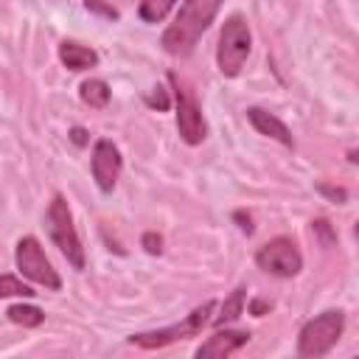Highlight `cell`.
I'll return each mask as SVG.
<instances>
[{"mask_svg":"<svg viewBox=\"0 0 359 359\" xmlns=\"http://www.w3.org/2000/svg\"><path fill=\"white\" fill-rule=\"evenodd\" d=\"M222 3L224 0H182L174 22L160 36L163 50L171 53V56H188L196 48L199 36L210 28Z\"/></svg>","mask_w":359,"mask_h":359,"instance_id":"1","label":"cell"},{"mask_svg":"<svg viewBox=\"0 0 359 359\" xmlns=\"http://www.w3.org/2000/svg\"><path fill=\"white\" fill-rule=\"evenodd\" d=\"M45 230L50 236V241L59 247V252L67 258V264L73 269H84L87 258H84V247H81V238H79V230L73 224V213H70V205L62 194H53V199L48 202V210H45Z\"/></svg>","mask_w":359,"mask_h":359,"instance_id":"2","label":"cell"},{"mask_svg":"<svg viewBox=\"0 0 359 359\" xmlns=\"http://www.w3.org/2000/svg\"><path fill=\"white\" fill-rule=\"evenodd\" d=\"M250 48H252V34L247 20L241 14H230L219 31V45H216L219 73L227 79H236L250 56Z\"/></svg>","mask_w":359,"mask_h":359,"instance_id":"3","label":"cell"},{"mask_svg":"<svg viewBox=\"0 0 359 359\" xmlns=\"http://www.w3.org/2000/svg\"><path fill=\"white\" fill-rule=\"evenodd\" d=\"M213 309H216V300H205L202 306H196L191 314H185V317H182L180 323H174V325L132 334V337H129V345H137V348L154 351V348H165V345H171V342H180V339L196 337V334L210 323Z\"/></svg>","mask_w":359,"mask_h":359,"instance_id":"4","label":"cell"},{"mask_svg":"<svg viewBox=\"0 0 359 359\" xmlns=\"http://www.w3.org/2000/svg\"><path fill=\"white\" fill-rule=\"evenodd\" d=\"M342 328H345V314L339 309H328V311L311 317L297 334V353L300 356H325L342 337Z\"/></svg>","mask_w":359,"mask_h":359,"instance_id":"5","label":"cell"},{"mask_svg":"<svg viewBox=\"0 0 359 359\" xmlns=\"http://www.w3.org/2000/svg\"><path fill=\"white\" fill-rule=\"evenodd\" d=\"M168 84L174 90V104H177V132L188 146H199L205 140V135H208V123H205L202 107L196 104L191 87L177 73H168Z\"/></svg>","mask_w":359,"mask_h":359,"instance_id":"6","label":"cell"},{"mask_svg":"<svg viewBox=\"0 0 359 359\" xmlns=\"http://www.w3.org/2000/svg\"><path fill=\"white\" fill-rule=\"evenodd\" d=\"M14 261H17V269L22 272V278L45 286V289H62V278L56 275V269L50 266L42 244L36 236H22L17 241V250H14Z\"/></svg>","mask_w":359,"mask_h":359,"instance_id":"7","label":"cell"},{"mask_svg":"<svg viewBox=\"0 0 359 359\" xmlns=\"http://www.w3.org/2000/svg\"><path fill=\"white\" fill-rule=\"evenodd\" d=\"M255 264L258 269L278 275V278H294L303 269V255L297 250V244L289 236H278L272 241H266L258 252H255Z\"/></svg>","mask_w":359,"mask_h":359,"instance_id":"8","label":"cell"},{"mask_svg":"<svg viewBox=\"0 0 359 359\" xmlns=\"http://www.w3.org/2000/svg\"><path fill=\"white\" fill-rule=\"evenodd\" d=\"M90 165H93V180H95L98 191L101 194H112V188L118 185L121 168H123V157H121L118 146L112 140H107V137L95 140Z\"/></svg>","mask_w":359,"mask_h":359,"instance_id":"9","label":"cell"},{"mask_svg":"<svg viewBox=\"0 0 359 359\" xmlns=\"http://www.w3.org/2000/svg\"><path fill=\"white\" fill-rule=\"evenodd\" d=\"M250 342V331H216L196 348V359H224Z\"/></svg>","mask_w":359,"mask_h":359,"instance_id":"10","label":"cell"},{"mask_svg":"<svg viewBox=\"0 0 359 359\" xmlns=\"http://www.w3.org/2000/svg\"><path fill=\"white\" fill-rule=\"evenodd\" d=\"M247 121L252 123V129H255L258 135L272 137V140L283 143L286 149H292V146H294V137H292L289 126H286L278 115H272V112H266V109H261V107H250V109H247Z\"/></svg>","mask_w":359,"mask_h":359,"instance_id":"11","label":"cell"},{"mask_svg":"<svg viewBox=\"0 0 359 359\" xmlns=\"http://www.w3.org/2000/svg\"><path fill=\"white\" fill-rule=\"evenodd\" d=\"M59 59H62V65L67 67V70H90V67H95L98 65V53L93 50V48H87V45H81V42H62L59 45Z\"/></svg>","mask_w":359,"mask_h":359,"instance_id":"12","label":"cell"},{"mask_svg":"<svg viewBox=\"0 0 359 359\" xmlns=\"http://www.w3.org/2000/svg\"><path fill=\"white\" fill-rule=\"evenodd\" d=\"M244 300H247V289H244V286L233 289V292L224 297V303L219 306V314H216V317H210V323H213L216 328L236 323V320L241 317V311H244Z\"/></svg>","mask_w":359,"mask_h":359,"instance_id":"13","label":"cell"},{"mask_svg":"<svg viewBox=\"0 0 359 359\" xmlns=\"http://www.w3.org/2000/svg\"><path fill=\"white\" fill-rule=\"evenodd\" d=\"M79 95H81V101L84 104H90V107H95V109H104L107 104H109V84L104 81V79H87V81H81V87H79Z\"/></svg>","mask_w":359,"mask_h":359,"instance_id":"14","label":"cell"},{"mask_svg":"<svg viewBox=\"0 0 359 359\" xmlns=\"http://www.w3.org/2000/svg\"><path fill=\"white\" fill-rule=\"evenodd\" d=\"M6 314H8L11 323H17L22 328H36L45 320V311L39 306H31V303H14V306H8Z\"/></svg>","mask_w":359,"mask_h":359,"instance_id":"15","label":"cell"},{"mask_svg":"<svg viewBox=\"0 0 359 359\" xmlns=\"http://www.w3.org/2000/svg\"><path fill=\"white\" fill-rule=\"evenodd\" d=\"M177 0H140V8H137V17L149 25L154 22H163L168 17V11L174 8Z\"/></svg>","mask_w":359,"mask_h":359,"instance_id":"16","label":"cell"},{"mask_svg":"<svg viewBox=\"0 0 359 359\" xmlns=\"http://www.w3.org/2000/svg\"><path fill=\"white\" fill-rule=\"evenodd\" d=\"M36 292L14 275H0V297H34Z\"/></svg>","mask_w":359,"mask_h":359,"instance_id":"17","label":"cell"},{"mask_svg":"<svg viewBox=\"0 0 359 359\" xmlns=\"http://www.w3.org/2000/svg\"><path fill=\"white\" fill-rule=\"evenodd\" d=\"M311 230H314V236L320 238V247H334V244H337V233H334V227H331L325 219H314V222H311Z\"/></svg>","mask_w":359,"mask_h":359,"instance_id":"18","label":"cell"},{"mask_svg":"<svg viewBox=\"0 0 359 359\" xmlns=\"http://www.w3.org/2000/svg\"><path fill=\"white\" fill-rule=\"evenodd\" d=\"M84 8H87L90 14L104 17V20H118V17H121V11H118L115 6H109L107 0H84Z\"/></svg>","mask_w":359,"mask_h":359,"instance_id":"19","label":"cell"},{"mask_svg":"<svg viewBox=\"0 0 359 359\" xmlns=\"http://www.w3.org/2000/svg\"><path fill=\"white\" fill-rule=\"evenodd\" d=\"M317 191L328 199V202H337V205H342V202H348V191L345 188H339V185H328V182H317Z\"/></svg>","mask_w":359,"mask_h":359,"instance_id":"20","label":"cell"},{"mask_svg":"<svg viewBox=\"0 0 359 359\" xmlns=\"http://www.w3.org/2000/svg\"><path fill=\"white\" fill-rule=\"evenodd\" d=\"M146 104H149V107H154V109H160V112H165L171 101H168V93H165L163 87H154V93H149V95H146Z\"/></svg>","mask_w":359,"mask_h":359,"instance_id":"21","label":"cell"},{"mask_svg":"<svg viewBox=\"0 0 359 359\" xmlns=\"http://www.w3.org/2000/svg\"><path fill=\"white\" fill-rule=\"evenodd\" d=\"M143 247H146V252L160 255L163 252V238L157 233H143Z\"/></svg>","mask_w":359,"mask_h":359,"instance_id":"22","label":"cell"},{"mask_svg":"<svg viewBox=\"0 0 359 359\" xmlns=\"http://www.w3.org/2000/svg\"><path fill=\"white\" fill-rule=\"evenodd\" d=\"M233 219L238 222V230H241V233L252 236V230H255V227H252V216H250V213H244V210H236V213H233Z\"/></svg>","mask_w":359,"mask_h":359,"instance_id":"23","label":"cell"},{"mask_svg":"<svg viewBox=\"0 0 359 359\" xmlns=\"http://www.w3.org/2000/svg\"><path fill=\"white\" fill-rule=\"evenodd\" d=\"M247 309H250V314H252V317H264V314L272 309V303H269V300H261V297H252Z\"/></svg>","mask_w":359,"mask_h":359,"instance_id":"24","label":"cell"},{"mask_svg":"<svg viewBox=\"0 0 359 359\" xmlns=\"http://www.w3.org/2000/svg\"><path fill=\"white\" fill-rule=\"evenodd\" d=\"M70 140H73L76 146H87V132H84L81 126H76V129H70Z\"/></svg>","mask_w":359,"mask_h":359,"instance_id":"25","label":"cell"}]
</instances>
